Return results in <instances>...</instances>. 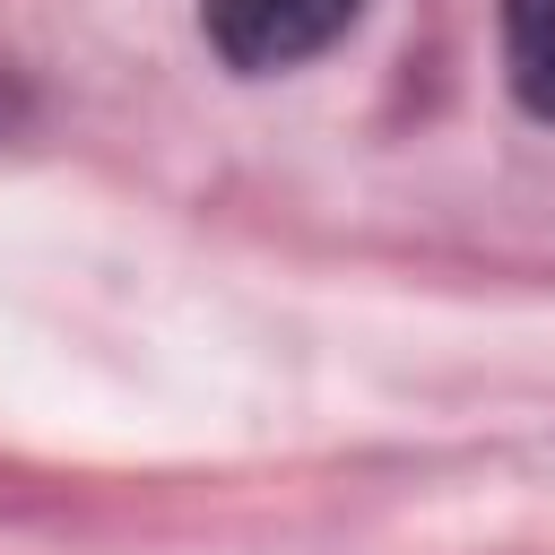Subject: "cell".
I'll return each mask as SVG.
<instances>
[{
	"label": "cell",
	"instance_id": "6da1fadb",
	"mask_svg": "<svg viewBox=\"0 0 555 555\" xmlns=\"http://www.w3.org/2000/svg\"><path fill=\"white\" fill-rule=\"evenodd\" d=\"M364 0H208V43L234 69H295L356 26Z\"/></svg>",
	"mask_w": 555,
	"mask_h": 555
},
{
	"label": "cell",
	"instance_id": "7a4b0ae2",
	"mask_svg": "<svg viewBox=\"0 0 555 555\" xmlns=\"http://www.w3.org/2000/svg\"><path fill=\"white\" fill-rule=\"evenodd\" d=\"M503 78L538 121H555V0H503Z\"/></svg>",
	"mask_w": 555,
	"mask_h": 555
}]
</instances>
